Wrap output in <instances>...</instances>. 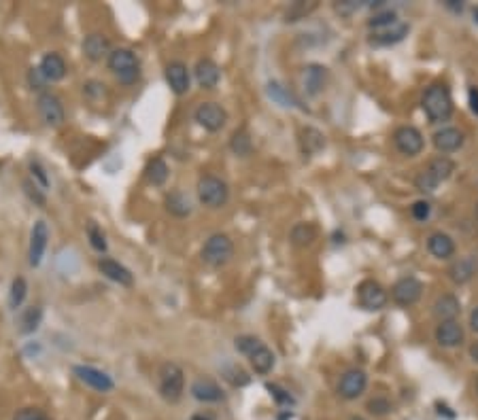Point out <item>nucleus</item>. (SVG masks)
I'll list each match as a JSON object with an SVG mask.
<instances>
[{
  "label": "nucleus",
  "mask_w": 478,
  "mask_h": 420,
  "mask_svg": "<svg viewBox=\"0 0 478 420\" xmlns=\"http://www.w3.org/2000/svg\"><path fill=\"white\" fill-rule=\"evenodd\" d=\"M421 107L429 123H442L453 115V98L445 83H434L425 89Z\"/></svg>",
  "instance_id": "f257e3e1"
},
{
  "label": "nucleus",
  "mask_w": 478,
  "mask_h": 420,
  "mask_svg": "<svg viewBox=\"0 0 478 420\" xmlns=\"http://www.w3.org/2000/svg\"><path fill=\"white\" fill-rule=\"evenodd\" d=\"M107 64H109V70L115 75V79L123 85H134L141 77V64L132 49H126V47L113 49L107 58Z\"/></svg>",
  "instance_id": "f03ea898"
},
{
  "label": "nucleus",
  "mask_w": 478,
  "mask_h": 420,
  "mask_svg": "<svg viewBox=\"0 0 478 420\" xmlns=\"http://www.w3.org/2000/svg\"><path fill=\"white\" fill-rule=\"evenodd\" d=\"M455 172V161L449 159L447 155H440V157H434L427 168L423 172H419V177L415 181L417 189L423 191V193H432L438 189L440 183H445L447 179H451V174Z\"/></svg>",
  "instance_id": "7ed1b4c3"
},
{
  "label": "nucleus",
  "mask_w": 478,
  "mask_h": 420,
  "mask_svg": "<svg viewBox=\"0 0 478 420\" xmlns=\"http://www.w3.org/2000/svg\"><path fill=\"white\" fill-rule=\"evenodd\" d=\"M183 391H185V374H183V369L173 361H166L160 367V395L168 403H177L183 397Z\"/></svg>",
  "instance_id": "20e7f679"
},
{
  "label": "nucleus",
  "mask_w": 478,
  "mask_h": 420,
  "mask_svg": "<svg viewBox=\"0 0 478 420\" xmlns=\"http://www.w3.org/2000/svg\"><path fill=\"white\" fill-rule=\"evenodd\" d=\"M198 200L200 204H204L207 208H221L228 204L230 200V187L223 179L213 177V174H207L198 181Z\"/></svg>",
  "instance_id": "39448f33"
},
{
  "label": "nucleus",
  "mask_w": 478,
  "mask_h": 420,
  "mask_svg": "<svg viewBox=\"0 0 478 420\" xmlns=\"http://www.w3.org/2000/svg\"><path fill=\"white\" fill-rule=\"evenodd\" d=\"M202 261L209 263L211 268L225 265L234 255V242L225 234H213L202 247Z\"/></svg>",
  "instance_id": "423d86ee"
},
{
  "label": "nucleus",
  "mask_w": 478,
  "mask_h": 420,
  "mask_svg": "<svg viewBox=\"0 0 478 420\" xmlns=\"http://www.w3.org/2000/svg\"><path fill=\"white\" fill-rule=\"evenodd\" d=\"M37 109H39V115L43 119V123L47 128H62L64 121H66V113H64V104L62 100L51 94V91H43L39 94L37 98Z\"/></svg>",
  "instance_id": "0eeeda50"
},
{
  "label": "nucleus",
  "mask_w": 478,
  "mask_h": 420,
  "mask_svg": "<svg viewBox=\"0 0 478 420\" xmlns=\"http://www.w3.org/2000/svg\"><path fill=\"white\" fill-rule=\"evenodd\" d=\"M393 143H395V149L406 155V157H415L423 151L425 147V140H423V134L415 128V125H402L395 130L393 134Z\"/></svg>",
  "instance_id": "6e6552de"
},
{
  "label": "nucleus",
  "mask_w": 478,
  "mask_h": 420,
  "mask_svg": "<svg viewBox=\"0 0 478 420\" xmlns=\"http://www.w3.org/2000/svg\"><path fill=\"white\" fill-rule=\"evenodd\" d=\"M421 295H423V283L415 276H404L391 287V299L404 308L415 306L421 299Z\"/></svg>",
  "instance_id": "1a4fd4ad"
},
{
  "label": "nucleus",
  "mask_w": 478,
  "mask_h": 420,
  "mask_svg": "<svg viewBox=\"0 0 478 420\" xmlns=\"http://www.w3.org/2000/svg\"><path fill=\"white\" fill-rule=\"evenodd\" d=\"M194 119L207 132H219L228 123V113L223 107H219L215 102H202L194 111Z\"/></svg>",
  "instance_id": "9d476101"
},
{
  "label": "nucleus",
  "mask_w": 478,
  "mask_h": 420,
  "mask_svg": "<svg viewBox=\"0 0 478 420\" xmlns=\"http://www.w3.org/2000/svg\"><path fill=\"white\" fill-rule=\"evenodd\" d=\"M73 374L77 376L79 382H83L85 387L98 391V393H111L115 389V382L113 378L107 374V371H102L98 367H92V365H75L73 367Z\"/></svg>",
  "instance_id": "9b49d317"
},
{
  "label": "nucleus",
  "mask_w": 478,
  "mask_h": 420,
  "mask_svg": "<svg viewBox=\"0 0 478 420\" xmlns=\"http://www.w3.org/2000/svg\"><path fill=\"white\" fill-rule=\"evenodd\" d=\"M357 299H359V306L364 310L377 312V310H383L387 306L389 295L383 289V285L377 283V280H364V283H359V287H357Z\"/></svg>",
  "instance_id": "f8f14e48"
},
{
  "label": "nucleus",
  "mask_w": 478,
  "mask_h": 420,
  "mask_svg": "<svg viewBox=\"0 0 478 420\" xmlns=\"http://www.w3.org/2000/svg\"><path fill=\"white\" fill-rule=\"evenodd\" d=\"M47 240H49V229L43 219L34 221L32 231H30V249H28V261L32 268H39L43 261V255L47 251Z\"/></svg>",
  "instance_id": "ddd939ff"
},
{
  "label": "nucleus",
  "mask_w": 478,
  "mask_h": 420,
  "mask_svg": "<svg viewBox=\"0 0 478 420\" xmlns=\"http://www.w3.org/2000/svg\"><path fill=\"white\" fill-rule=\"evenodd\" d=\"M366 387H368L366 371L355 367V369L345 371L343 378H340V382H338V395L343 397V399H347V401H353L359 395H364Z\"/></svg>",
  "instance_id": "4468645a"
},
{
  "label": "nucleus",
  "mask_w": 478,
  "mask_h": 420,
  "mask_svg": "<svg viewBox=\"0 0 478 420\" xmlns=\"http://www.w3.org/2000/svg\"><path fill=\"white\" fill-rule=\"evenodd\" d=\"M327 81H330V73L323 64H309L304 68L302 83H304V91L309 96H319L325 89Z\"/></svg>",
  "instance_id": "2eb2a0df"
},
{
  "label": "nucleus",
  "mask_w": 478,
  "mask_h": 420,
  "mask_svg": "<svg viewBox=\"0 0 478 420\" xmlns=\"http://www.w3.org/2000/svg\"><path fill=\"white\" fill-rule=\"evenodd\" d=\"M166 75V83L170 85V89H173L177 96H183L189 91L191 87V77H189V70L183 62H170L164 70Z\"/></svg>",
  "instance_id": "dca6fc26"
},
{
  "label": "nucleus",
  "mask_w": 478,
  "mask_h": 420,
  "mask_svg": "<svg viewBox=\"0 0 478 420\" xmlns=\"http://www.w3.org/2000/svg\"><path fill=\"white\" fill-rule=\"evenodd\" d=\"M191 397L200 403H219L223 399L221 387L211 378H196L189 389Z\"/></svg>",
  "instance_id": "f3484780"
},
{
  "label": "nucleus",
  "mask_w": 478,
  "mask_h": 420,
  "mask_svg": "<svg viewBox=\"0 0 478 420\" xmlns=\"http://www.w3.org/2000/svg\"><path fill=\"white\" fill-rule=\"evenodd\" d=\"M194 75H196V81L202 89H215L219 85V79H221V70L213 60L202 58V60H198V64L194 68Z\"/></svg>",
  "instance_id": "a211bd4d"
},
{
  "label": "nucleus",
  "mask_w": 478,
  "mask_h": 420,
  "mask_svg": "<svg viewBox=\"0 0 478 420\" xmlns=\"http://www.w3.org/2000/svg\"><path fill=\"white\" fill-rule=\"evenodd\" d=\"M98 270L102 272V276H107L109 280H113V283H117L121 287H132L134 285L132 272L126 265H121L119 261L111 259V257H102L98 261Z\"/></svg>",
  "instance_id": "6ab92c4d"
},
{
  "label": "nucleus",
  "mask_w": 478,
  "mask_h": 420,
  "mask_svg": "<svg viewBox=\"0 0 478 420\" xmlns=\"http://www.w3.org/2000/svg\"><path fill=\"white\" fill-rule=\"evenodd\" d=\"M434 335L442 348H457L463 342V327L459 321H442L438 323Z\"/></svg>",
  "instance_id": "aec40b11"
},
{
  "label": "nucleus",
  "mask_w": 478,
  "mask_h": 420,
  "mask_svg": "<svg viewBox=\"0 0 478 420\" xmlns=\"http://www.w3.org/2000/svg\"><path fill=\"white\" fill-rule=\"evenodd\" d=\"M434 147L440 151V153H453L457 149H461L463 145V132L457 130V128H442L434 134Z\"/></svg>",
  "instance_id": "412c9836"
},
{
  "label": "nucleus",
  "mask_w": 478,
  "mask_h": 420,
  "mask_svg": "<svg viewBox=\"0 0 478 420\" xmlns=\"http://www.w3.org/2000/svg\"><path fill=\"white\" fill-rule=\"evenodd\" d=\"M111 51H113L111 49V41L105 37V34H100V32L87 34L85 41H83V53L92 62H100L102 58H109Z\"/></svg>",
  "instance_id": "4be33fe9"
},
{
  "label": "nucleus",
  "mask_w": 478,
  "mask_h": 420,
  "mask_svg": "<svg viewBox=\"0 0 478 420\" xmlns=\"http://www.w3.org/2000/svg\"><path fill=\"white\" fill-rule=\"evenodd\" d=\"M300 149H302V153L306 157H313L319 151H323L325 149V136H323V132H319L313 125L302 128V132H300Z\"/></svg>",
  "instance_id": "5701e85b"
},
{
  "label": "nucleus",
  "mask_w": 478,
  "mask_h": 420,
  "mask_svg": "<svg viewBox=\"0 0 478 420\" xmlns=\"http://www.w3.org/2000/svg\"><path fill=\"white\" fill-rule=\"evenodd\" d=\"M39 70H41V75L47 79V83H56V81H62L66 75V62L60 53L51 51V53L43 55Z\"/></svg>",
  "instance_id": "b1692460"
},
{
  "label": "nucleus",
  "mask_w": 478,
  "mask_h": 420,
  "mask_svg": "<svg viewBox=\"0 0 478 420\" xmlns=\"http://www.w3.org/2000/svg\"><path fill=\"white\" fill-rule=\"evenodd\" d=\"M427 251L436 259H451L455 255V242L449 234L445 231H434L427 238Z\"/></svg>",
  "instance_id": "393cba45"
},
{
  "label": "nucleus",
  "mask_w": 478,
  "mask_h": 420,
  "mask_svg": "<svg viewBox=\"0 0 478 420\" xmlns=\"http://www.w3.org/2000/svg\"><path fill=\"white\" fill-rule=\"evenodd\" d=\"M461 314V304L453 293H447L436 299L434 304V317L442 323V321H457V317Z\"/></svg>",
  "instance_id": "a878e982"
},
{
  "label": "nucleus",
  "mask_w": 478,
  "mask_h": 420,
  "mask_svg": "<svg viewBox=\"0 0 478 420\" xmlns=\"http://www.w3.org/2000/svg\"><path fill=\"white\" fill-rule=\"evenodd\" d=\"M249 363H251V367H253L255 374L266 376V374L272 371V367H275L277 357H275V353H272V350L262 342V344L253 350V353L249 355Z\"/></svg>",
  "instance_id": "bb28decb"
},
{
  "label": "nucleus",
  "mask_w": 478,
  "mask_h": 420,
  "mask_svg": "<svg viewBox=\"0 0 478 420\" xmlns=\"http://www.w3.org/2000/svg\"><path fill=\"white\" fill-rule=\"evenodd\" d=\"M476 268H478L476 257H472V255L461 257V259H457V261L449 268V278L453 280L455 285H466V283H470V280L474 278Z\"/></svg>",
  "instance_id": "cd10ccee"
},
{
  "label": "nucleus",
  "mask_w": 478,
  "mask_h": 420,
  "mask_svg": "<svg viewBox=\"0 0 478 420\" xmlns=\"http://www.w3.org/2000/svg\"><path fill=\"white\" fill-rule=\"evenodd\" d=\"M406 34H408V24L395 21L393 26H389L385 30H377V32H374L370 43L372 45H395V43L404 41Z\"/></svg>",
  "instance_id": "c85d7f7f"
},
{
  "label": "nucleus",
  "mask_w": 478,
  "mask_h": 420,
  "mask_svg": "<svg viewBox=\"0 0 478 420\" xmlns=\"http://www.w3.org/2000/svg\"><path fill=\"white\" fill-rule=\"evenodd\" d=\"M164 204H166V210H168V213L175 215V217H179V219L189 217L191 210H194L189 195H185L183 191H170V193L166 195Z\"/></svg>",
  "instance_id": "c756f323"
},
{
  "label": "nucleus",
  "mask_w": 478,
  "mask_h": 420,
  "mask_svg": "<svg viewBox=\"0 0 478 420\" xmlns=\"http://www.w3.org/2000/svg\"><path fill=\"white\" fill-rule=\"evenodd\" d=\"M289 240L293 247H311V244L317 240V227L313 223H296L289 231Z\"/></svg>",
  "instance_id": "7c9ffc66"
},
{
  "label": "nucleus",
  "mask_w": 478,
  "mask_h": 420,
  "mask_svg": "<svg viewBox=\"0 0 478 420\" xmlns=\"http://www.w3.org/2000/svg\"><path fill=\"white\" fill-rule=\"evenodd\" d=\"M168 174H170V168L162 157H153L145 166V179H147V183H151L155 187H160L168 181Z\"/></svg>",
  "instance_id": "2f4dec72"
},
{
  "label": "nucleus",
  "mask_w": 478,
  "mask_h": 420,
  "mask_svg": "<svg viewBox=\"0 0 478 420\" xmlns=\"http://www.w3.org/2000/svg\"><path fill=\"white\" fill-rule=\"evenodd\" d=\"M230 149H232V153L238 155V157H247V155H251V151H253L251 134H249L245 128L236 130V132L232 134V138H230Z\"/></svg>",
  "instance_id": "473e14b6"
},
{
  "label": "nucleus",
  "mask_w": 478,
  "mask_h": 420,
  "mask_svg": "<svg viewBox=\"0 0 478 420\" xmlns=\"http://www.w3.org/2000/svg\"><path fill=\"white\" fill-rule=\"evenodd\" d=\"M43 321V310L39 306H30L19 314V333H34Z\"/></svg>",
  "instance_id": "72a5a7b5"
},
{
  "label": "nucleus",
  "mask_w": 478,
  "mask_h": 420,
  "mask_svg": "<svg viewBox=\"0 0 478 420\" xmlns=\"http://www.w3.org/2000/svg\"><path fill=\"white\" fill-rule=\"evenodd\" d=\"M268 96L275 100L277 104H281V107L289 109V107H296V100L291 98V94L279 83V81H270L268 83Z\"/></svg>",
  "instance_id": "f704fd0d"
},
{
  "label": "nucleus",
  "mask_w": 478,
  "mask_h": 420,
  "mask_svg": "<svg viewBox=\"0 0 478 420\" xmlns=\"http://www.w3.org/2000/svg\"><path fill=\"white\" fill-rule=\"evenodd\" d=\"M26 295H28V283H26V278L17 276V278L13 280L11 293H9V306H11V310H17V308L24 304Z\"/></svg>",
  "instance_id": "c9c22d12"
},
{
  "label": "nucleus",
  "mask_w": 478,
  "mask_h": 420,
  "mask_svg": "<svg viewBox=\"0 0 478 420\" xmlns=\"http://www.w3.org/2000/svg\"><path fill=\"white\" fill-rule=\"evenodd\" d=\"M315 9H317V3H309V5H306V3H302V0H300V3H293V5L287 9L285 21H289V24L300 21V19H304L309 13H313Z\"/></svg>",
  "instance_id": "e433bc0d"
},
{
  "label": "nucleus",
  "mask_w": 478,
  "mask_h": 420,
  "mask_svg": "<svg viewBox=\"0 0 478 420\" xmlns=\"http://www.w3.org/2000/svg\"><path fill=\"white\" fill-rule=\"evenodd\" d=\"M87 238H89V244H92L94 251L107 253V238H105V234H102V229L94 221L87 223Z\"/></svg>",
  "instance_id": "4c0bfd02"
},
{
  "label": "nucleus",
  "mask_w": 478,
  "mask_h": 420,
  "mask_svg": "<svg viewBox=\"0 0 478 420\" xmlns=\"http://www.w3.org/2000/svg\"><path fill=\"white\" fill-rule=\"evenodd\" d=\"M398 21V15H395V11H391V9H387V11H381V13H374V17L368 21V26L377 32V30H385V28H389V26H393Z\"/></svg>",
  "instance_id": "58836bf2"
},
{
  "label": "nucleus",
  "mask_w": 478,
  "mask_h": 420,
  "mask_svg": "<svg viewBox=\"0 0 478 420\" xmlns=\"http://www.w3.org/2000/svg\"><path fill=\"white\" fill-rule=\"evenodd\" d=\"M366 408H368V412L372 416H387L393 410V405H391V401L387 397H374V399L368 401Z\"/></svg>",
  "instance_id": "ea45409f"
},
{
  "label": "nucleus",
  "mask_w": 478,
  "mask_h": 420,
  "mask_svg": "<svg viewBox=\"0 0 478 420\" xmlns=\"http://www.w3.org/2000/svg\"><path fill=\"white\" fill-rule=\"evenodd\" d=\"M28 168H30V174H32V181L37 183L43 191H47V189H49V177H47L45 168H43L39 161H34V159L30 161V166H28Z\"/></svg>",
  "instance_id": "a19ab883"
},
{
  "label": "nucleus",
  "mask_w": 478,
  "mask_h": 420,
  "mask_svg": "<svg viewBox=\"0 0 478 420\" xmlns=\"http://www.w3.org/2000/svg\"><path fill=\"white\" fill-rule=\"evenodd\" d=\"M24 193L30 198V202H34L37 206H45L47 204V200H45V191L34 183V181H24Z\"/></svg>",
  "instance_id": "79ce46f5"
},
{
  "label": "nucleus",
  "mask_w": 478,
  "mask_h": 420,
  "mask_svg": "<svg viewBox=\"0 0 478 420\" xmlns=\"http://www.w3.org/2000/svg\"><path fill=\"white\" fill-rule=\"evenodd\" d=\"M225 378L234 384V387H247V384L251 382V378L247 376L245 369H241L238 365H232L225 369Z\"/></svg>",
  "instance_id": "37998d69"
},
{
  "label": "nucleus",
  "mask_w": 478,
  "mask_h": 420,
  "mask_svg": "<svg viewBox=\"0 0 478 420\" xmlns=\"http://www.w3.org/2000/svg\"><path fill=\"white\" fill-rule=\"evenodd\" d=\"M262 342L255 338V335H241V338H236V342H234V346H236V350H238V353H243V355H251L253 353V350L259 346Z\"/></svg>",
  "instance_id": "c03bdc74"
},
{
  "label": "nucleus",
  "mask_w": 478,
  "mask_h": 420,
  "mask_svg": "<svg viewBox=\"0 0 478 420\" xmlns=\"http://www.w3.org/2000/svg\"><path fill=\"white\" fill-rule=\"evenodd\" d=\"M266 389L270 391V397L275 399L279 405H293V397L285 389H281L279 384H266Z\"/></svg>",
  "instance_id": "a18cd8bd"
},
{
  "label": "nucleus",
  "mask_w": 478,
  "mask_h": 420,
  "mask_svg": "<svg viewBox=\"0 0 478 420\" xmlns=\"http://www.w3.org/2000/svg\"><path fill=\"white\" fill-rule=\"evenodd\" d=\"M411 215H413V219L415 221H427L429 219V215H432V204L427 202V200H419V202H415L413 206H411Z\"/></svg>",
  "instance_id": "49530a36"
},
{
  "label": "nucleus",
  "mask_w": 478,
  "mask_h": 420,
  "mask_svg": "<svg viewBox=\"0 0 478 420\" xmlns=\"http://www.w3.org/2000/svg\"><path fill=\"white\" fill-rule=\"evenodd\" d=\"M13 420H49V416L39 408H22L13 416Z\"/></svg>",
  "instance_id": "de8ad7c7"
},
{
  "label": "nucleus",
  "mask_w": 478,
  "mask_h": 420,
  "mask_svg": "<svg viewBox=\"0 0 478 420\" xmlns=\"http://www.w3.org/2000/svg\"><path fill=\"white\" fill-rule=\"evenodd\" d=\"M359 9H361V3H357V0H343V3H336L334 5V11L340 13L343 17H349L355 11H359Z\"/></svg>",
  "instance_id": "09e8293b"
},
{
  "label": "nucleus",
  "mask_w": 478,
  "mask_h": 420,
  "mask_svg": "<svg viewBox=\"0 0 478 420\" xmlns=\"http://www.w3.org/2000/svg\"><path fill=\"white\" fill-rule=\"evenodd\" d=\"M28 83L32 89H37V91H45V85H47V79L41 75V70L39 68H30V73H28Z\"/></svg>",
  "instance_id": "8fccbe9b"
},
{
  "label": "nucleus",
  "mask_w": 478,
  "mask_h": 420,
  "mask_svg": "<svg viewBox=\"0 0 478 420\" xmlns=\"http://www.w3.org/2000/svg\"><path fill=\"white\" fill-rule=\"evenodd\" d=\"M83 94L89 96V98L102 96V94H105V85L98 83V81H87V83L83 85Z\"/></svg>",
  "instance_id": "3c124183"
},
{
  "label": "nucleus",
  "mask_w": 478,
  "mask_h": 420,
  "mask_svg": "<svg viewBox=\"0 0 478 420\" xmlns=\"http://www.w3.org/2000/svg\"><path fill=\"white\" fill-rule=\"evenodd\" d=\"M468 102H470L472 113L478 115V87H470L468 89Z\"/></svg>",
  "instance_id": "603ef678"
},
{
  "label": "nucleus",
  "mask_w": 478,
  "mask_h": 420,
  "mask_svg": "<svg viewBox=\"0 0 478 420\" xmlns=\"http://www.w3.org/2000/svg\"><path fill=\"white\" fill-rule=\"evenodd\" d=\"M445 7H447V9H453L455 13H461V9H463L461 0H445Z\"/></svg>",
  "instance_id": "864d4df0"
},
{
  "label": "nucleus",
  "mask_w": 478,
  "mask_h": 420,
  "mask_svg": "<svg viewBox=\"0 0 478 420\" xmlns=\"http://www.w3.org/2000/svg\"><path fill=\"white\" fill-rule=\"evenodd\" d=\"M470 327H472V331L474 333H478V306L472 310V314H470Z\"/></svg>",
  "instance_id": "5fc2aeb1"
},
{
  "label": "nucleus",
  "mask_w": 478,
  "mask_h": 420,
  "mask_svg": "<svg viewBox=\"0 0 478 420\" xmlns=\"http://www.w3.org/2000/svg\"><path fill=\"white\" fill-rule=\"evenodd\" d=\"M468 353H470V359H472L474 363H478V342H474V344L470 346Z\"/></svg>",
  "instance_id": "6e6d98bb"
},
{
  "label": "nucleus",
  "mask_w": 478,
  "mask_h": 420,
  "mask_svg": "<svg viewBox=\"0 0 478 420\" xmlns=\"http://www.w3.org/2000/svg\"><path fill=\"white\" fill-rule=\"evenodd\" d=\"M191 420H215V416L209 414V412H207V414H194Z\"/></svg>",
  "instance_id": "4d7b16f0"
},
{
  "label": "nucleus",
  "mask_w": 478,
  "mask_h": 420,
  "mask_svg": "<svg viewBox=\"0 0 478 420\" xmlns=\"http://www.w3.org/2000/svg\"><path fill=\"white\" fill-rule=\"evenodd\" d=\"M474 21L478 24V9H474Z\"/></svg>",
  "instance_id": "13d9d810"
},
{
  "label": "nucleus",
  "mask_w": 478,
  "mask_h": 420,
  "mask_svg": "<svg viewBox=\"0 0 478 420\" xmlns=\"http://www.w3.org/2000/svg\"><path fill=\"white\" fill-rule=\"evenodd\" d=\"M349 420H364V418H361V416H351Z\"/></svg>",
  "instance_id": "bf43d9fd"
},
{
  "label": "nucleus",
  "mask_w": 478,
  "mask_h": 420,
  "mask_svg": "<svg viewBox=\"0 0 478 420\" xmlns=\"http://www.w3.org/2000/svg\"><path fill=\"white\" fill-rule=\"evenodd\" d=\"M476 219H478V204H476Z\"/></svg>",
  "instance_id": "052dcab7"
},
{
  "label": "nucleus",
  "mask_w": 478,
  "mask_h": 420,
  "mask_svg": "<svg viewBox=\"0 0 478 420\" xmlns=\"http://www.w3.org/2000/svg\"><path fill=\"white\" fill-rule=\"evenodd\" d=\"M476 391H478V384H476Z\"/></svg>",
  "instance_id": "680f3d73"
}]
</instances>
